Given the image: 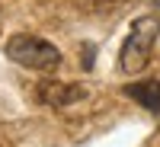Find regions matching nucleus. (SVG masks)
I'll use <instances>...</instances> for the list:
<instances>
[{"instance_id":"1","label":"nucleus","mask_w":160,"mask_h":147,"mask_svg":"<svg viewBox=\"0 0 160 147\" xmlns=\"http://www.w3.org/2000/svg\"><path fill=\"white\" fill-rule=\"evenodd\" d=\"M7 58H13L19 67L42 71V74H51L61 67V51L51 42H45L38 35H29V32H16L7 38Z\"/></svg>"},{"instance_id":"2","label":"nucleus","mask_w":160,"mask_h":147,"mask_svg":"<svg viewBox=\"0 0 160 147\" xmlns=\"http://www.w3.org/2000/svg\"><path fill=\"white\" fill-rule=\"evenodd\" d=\"M157 35H160V19L157 16H141L131 22V32L122 45V55H118V67L125 74H138L148 67L151 61V51L157 45Z\"/></svg>"},{"instance_id":"3","label":"nucleus","mask_w":160,"mask_h":147,"mask_svg":"<svg viewBox=\"0 0 160 147\" xmlns=\"http://www.w3.org/2000/svg\"><path fill=\"white\" fill-rule=\"evenodd\" d=\"M87 96V90L80 83H68V80H42L35 86V99L42 105H51V109H64L71 102H80Z\"/></svg>"},{"instance_id":"4","label":"nucleus","mask_w":160,"mask_h":147,"mask_svg":"<svg viewBox=\"0 0 160 147\" xmlns=\"http://www.w3.org/2000/svg\"><path fill=\"white\" fill-rule=\"evenodd\" d=\"M125 96H131L135 102H141L148 112L160 115V80H141V83H128Z\"/></svg>"},{"instance_id":"5","label":"nucleus","mask_w":160,"mask_h":147,"mask_svg":"<svg viewBox=\"0 0 160 147\" xmlns=\"http://www.w3.org/2000/svg\"><path fill=\"white\" fill-rule=\"evenodd\" d=\"M157 3H160V0H157Z\"/></svg>"}]
</instances>
